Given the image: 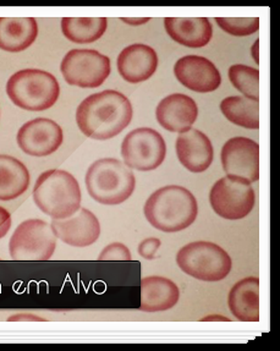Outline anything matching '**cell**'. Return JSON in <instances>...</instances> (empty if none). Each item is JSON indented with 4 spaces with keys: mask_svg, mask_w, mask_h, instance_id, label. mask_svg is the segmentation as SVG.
Returning <instances> with one entry per match:
<instances>
[{
    "mask_svg": "<svg viewBox=\"0 0 280 351\" xmlns=\"http://www.w3.org/2000/svg\"><path fill=\"white\" fill-rule=\"evenodd\" d=\"M133 115L127 97L114 90L85 98L76 110V123L85 136L105 141L118 136L130 125Z\"/></svg>",
    "mask_w": 280,
    "mask_h": 351,
    "instance_id": "6da1fadb",
    "label": "cell"
},
{
    "mask_svg": "<svg viewBox=\"0 0 280 351\" xmlns=\"http://www.w3.org/2000/svg\"><path fill=\"white\" fill-rule=\"evenodd\" d=\"M144 217L160 232H177L194 224L199 215L197 199L183 186L160 187L144 204Z\"/></svg>",
    "mask_w": 280,
    "mask_h": 351,
    "instance_id": "7a4b0ae2",
    "label": "cell"
},
{
    "mask_svg": "<svg viewBox=\"0 0 280 351\" xmlns=\"http://www.w3.org/2000/svg\"><path fill=\"white\" fill-rule=\"evenodd\" d=\"M34 201L44 215L53 219H66L81 208L80 185L66 170H47L36 182Z\"/></svg>",
    "mask_w": 280,
    "mask_h": 351,
    "instance_id": "3957f363",
    "label": "cell"
},
{
    "mask_svg": "<svg viewBox=\"0 0 280 351\" xmlns=\"http://www.w3.org/2000/svg\"><path fill=\"white\" fill-rule=\"evenodd\" d=\"M87 193L98 204L116 206L131 197L136 186L135 174L119 159H98L87 169Z\"/></svg>",
    "mask_w": 280,
    "mask_h": 351,
    "instance_id": "277c9868",
    "label": "cell"
},
{
    "mask_svg": "<svg viewBox=\"0 0 280 351\" xmlns=\"http://www.w3.org/2000/svg\"><path fill=\"white\" fill-rule=\"evenodd\" d=\"M6 93L16 107L29 112L52 108L60 96V86L54 75L40 69H23L6 82Z\"/></svg>",
    "mask_w": 280,
    "mask_h": 351,
    "instance_id": "5b68a950",
    "label": "cell"
},
{
    "mask_svg": "<svg viewBox=\"0 0 280 351\" xmlns=\"http://www.w3.org/2000/svg\"><path fill=\"white\" fill-rule=\"evenodd\" d=\"M177 263L183 273L203 282L223 280L233 267L228 252L209 241H194L185 245L177 252Z\"/></svg>",
    "mask_w": 280,
    "mask_h": 351,
    "instance_id": "8992f818",
    "label": "cell"
},
{
    "mask_svg": "<svg viewBox=\"0 0 280 351\" xmlns=\"http://www.w3.org/2000/svg\"><path fill=\"white\" fill-rule=\"evenodd\" d=\"M57 247V237L51 224L42 219H27L18 226L9 243L15 261H48Z\"/></svg>",
    "mask_w": 280,
    "mask_h": 351,
    "instance_id": "52a82bcc",
    "label": "cell"
},
{
    "mask_svg": "<svg viewBox=\"0 0 280 351\" xmlns=\"http://www.w3.org/2000/svg\"><path fill=\"white\" fill-rule=\"evenodd\" d=\"M255 191L251 184L238 176L219 179L211 189L209 204L216 215L228 221H239L251 213L255 207Z\"/></svg>",
    "mask_w": 280,
    "mask_h": 351,
    "instance_id": "ba28073f",
    "label": "cell"
},
{
    "mask_svg": "<svg viewBox=\"0 0 280 351\" xmlns=\"http://www.w3.org/2000/svg\"><path fill=\"white\" fill-rule=\"evenodd\" d=\"M60 70L65 81L80 88H97L112 73L110 59L94 49H73L64 57Z\"/></svg>",
    "mask_w": 280,
    "mask_h": 351,
    "instance_id": "9c48e42d",
    "label": "cell"
},
{
    "mask_svg": "<svg viewBox=\"0 0 280 351\" xmlns=\"http://www.w3.org/2000/svg\"><path fill=\"white\" fill-rule=\"evenodd\" d=\"M166 156V145L158 131L151 128L135 129L121 143V157L126 167L140 171H151L162 165Z\"/></svg>",
    "mask_w": 280,
    "mask_h": 351,
    "instance_id": "30bf717a",
    "label": "cell"
},
{
    "mask_svg": "<svg viewBox=\"0 0 280 351\" xmlns=\"http://www.w3.org/2000/svg\"><path fill=\"white\" fill-rule=\"evenodd\" d=\"M227 176L242 178L247 182L259 179V145L247 137H233L224 143L220 153Z\"/></svg>",
    "mask_w": 280,
    "mask_h": 351,
    "instance_id": "8fae6325",
    "label": "cell"
},
{
    "mask_svg": "<svg viewBox=\"0 0 280 351\" xmlns=\"http://www.w3.org/2000/svg\"><path fill=\"white\" fill-rule=\"evenodd\" d=\"M18 147L32 157H47L57 152L63 145L64 132L60 125L47 118L27 121L18 132Z\"/></svg>",
    "mask_w": 280,
    "mask_h": 351,
    "instance_id": "7c38bea8",
    "label": "cell"
},
{
    "mask_svg": "<svg viewBox=\"0 0 280 351\" xmlns=\"http://www.w3.org/2000/svg\"><path fill=\"white\" fill-rule=\"evenodd\" d=\"M174 75L181 85L199 93L216 91L222 84V75L217 66L200 56L180 58L174 65Z\"/></svg>",
    "mask_w": 280,
    "mask_h": 351,
    "instance_id": "4fadbf2b",
    "label": "cell"
},
{
    "mask_svg": "<svg viewBox=\"0 0 280 351\" xmlns=\"http://www.w3.org/2000/svg\"><path fill=\"white\" fill-rule=\"evenodd\" d=\"M51 227L57 239L74 247L91 246L101 237L99 221L87 208H80L66 219H53Z\"/></svg>",
    "mask_w": 280,
    "mask_h": 351,
    "instance_id": "5bb4252c",
    "label": "cell"
},
{
    "mask_svg": "<svg viewBox=\"0 0 280 351\" xmlns=\"http://www.w3.org/2000/svg\"><path fill=\"white\" fill-rule=\"evenodd\" d=\"M155 118L163 129L181 134L196 123L199 107L188 95L173 93L163 98L155 108Z\"/></svg>",
    "mask_w": 280,
    "mask_h": 351,
    "instance_id": "9a60e30c",
    "label": "cell"
},
{
    "mask_svg": "<svg viewBox=\"0 0 280 351\" xmlns=\"http://www.w3.org/2000/svg\"><path fill=\"white\" fill-rule=\"evenodd\" d=\"M175 149L179 162L191 173L206 171L214 158L211 140L206 134L194 128L177 136Z\"/></svg>",
    "mask_w": 280,
    "mask_h": 351,
    "instance_id": "2e32d148",
    "label": "cell"
},
{
    "mask_svg": "<svg viewBox=\"0 0 280 351\" xmlns=\"http://www.w3.org/2000/svg\"><path fill=\"white\" fill-rule=\"evenodd\" d=\"M118 73L130 84L147 81L158 69V56L152 47L135 43L121 51L116 60Z\"/></svg>",
    "mask_w": 280,
    "mask_h": 351,
    "instance_id": "e0dca14e",
    "label": "cell"
},
{
    "mask_svg": "<svg viewBox=\"0 0 280 351\" xmlns=\"http://www.w3.org/2000/svg\"><path fill=\"white\" fill-rule=\"evenodd\" d=\"M164 27L173 40L194 49L206 47L213 36L211 23L206 17H166L164 19Z\"/></svg>",
    "mask_w": 280,
    "mask_h": 351,
    "instance_id": "ac0fdd59",
    "label": "cell"
},
{
    "mask_svg": "<svg viewBox=\"0 0 280 351\" xmlns=\"http://www.w3.org/2000/svg\"><path fill=\"white\" fill-rule=\"evenodd\" d=\"M179 299L180 290L168 278L152 276L141 280V311L149 313L168 311L177 305Z\"/></svg>",
    "mask_w": 280,
    "mask_h": 351,
    "instance_id": "d6986e66",
    "label": "cell"
},
{
    "mask_svg": "<svg viewBox=\"0 0 280 351\" xmlns=\"http://www.w3.org/2000/svg\"><path fill=\"white\" fill-rule=\"evenodd\" d=\"M228 305L234 317L241 322H258L259 279L247 277L235 284L229 291Z\"/></svg>",
    "mask_w": 280,
    "mask_h": 351,
    "instance_id": "ffe728a7",
    "label": "cell"
},
{
    "mask_svg": "<svg viewBox=\"0 0 280 351\" xmlns=\"http://www.w3.org/2000/svg\"><path fill=\"white\" fill-rule=\"evenodd\" d=\"M38 25L34 17H0V49L18 53L35 43Z\"/></svg>",
    "mask_w": 280,
    "mask_h": 351,
    "instance_id": "44dd1931",
    "label": "cell"
},
{
    "mask_svg": "<svg viewBox=\"0 0 280 351\" xmlns=\"http://www.w3.org/2000/svg\"><path fill=\"white\" fill-rule=\"evenodd\" d=\"M29 171L21 160L0 154V201L18 199L27 191Z\"/></svg>",
    "mask_w": 280,
    "mask_h": 351,
    "instance_id": "7402d4cb",
    "label": "cell"
},
{
    "mask_svg": "<svg viewBox=\"0 0 280 351\" xmlns=\"http://www.w3.org/2000/svg\"><path fill=\"white\" fill-rule=\"evenodd\" d=\"M108 27L105 17H64L62 19L63 34L74 43L87 45L102 38Z\"/></svg>",
    "mask_w": 280,
    "mask_h": 351,
    "instance_id": "603a6c76",
    "label": "cell"
},
{
    "mask_svg": "<svg viewBox=\"0 0 280 351\" xmlns=\"http://www.w3.org/2000/svg\"><path fill=\"white\" fill-rule=\"evenodd\" d=\"M224 117L240 128L259 129V103L244 96H231L220 102Z\"/></svg>",
    "mask_w": 280,
    "mask_h": 351,
    "instance_id": "cb8c5ba5",
    "label": "cell"
},
{
    "mask_svg": "<svg viewBox=\"0 0 280 351\" xmlns=\"http://www.w3.org/2000/svg\"><path fill=\"white\" fill-rule=\"evenodd\" d=\"M229 80L244 97L259 101V71L242 64H236L229 68Z\"/></svg>",
    "mask_w": 280,
    "mask_h": 351,
    "instance_id": "d4e9b609",
    "label": "cell"
},
{
    "mask_svg": "<svg viewBox=\"0 0 280 351\" xmlns=\"http://www.w3.org/2000/svg\"><path fill=\"white\" fill-rule=\"evenodd\" d=\"M218 26L224 32L235 36V37H246L256 34L259 29V19H231V17H216L214 19Z\"/></svg>",
    "mask_w": 280,
    "mask_h": 351,
    "instance_id": "484cf974",
    "label": "cell"
},
{
    "mask_svg": "<svg viewBox=\"0 0 280 351\" xmlns=\"http://www.w3.org/2000/svg\"><path fill=\"white\" fill-rule=\"evenodd\" d=\"M98 261H131V252L126 245L113 243L105 246L98 256Z\"/></svg>",
    "mask_w": 280,
    "mask_h": 351,
    "instance_id": "4316f807",
    "label": "cell"
},
{
    "mask_svg": "<svg viewBox=\"0 0 280 351\" xmlns=\"http://www.w3.org/2000/svg\"><path fill=\"white\" fill-rule=\"evenodd\" d=\"M160 245L162 243H160V239H144L143 241H141V244L138 245V255L142 256L143 258H146V260H155Z\"/></svg>",
    "mask_w": 280,
    "mask_h": 351,
    "instance_id": "83f0119b",
    "label": "cell"
},
{
    "mask_svg": "<svg viewBox=\"0 0 280 351\" xmlns=\"http://www.w3.org/2000/svg\"><path fill=\"white\" fill-rule=\"evenodd\" d=\"M12 215L9 210L0 206V239L4 238L12 228Z\"/></svg>",
    "mask_w": 280,
    "mask_h": 351,
    "instance_id": "f1b7e54d",
    "label": "cell"
},
{
    "mask_svg": "<svg viewBox=\"0 0 280 351\" xmlns=\"http://www.w3.org/2000/svg\"><path fill=\"white\" fill-rule=\"evenodd\" d=\"M9 321H44L43 318L37 317L35 315L31 313H18L12 317L9 318Z\"/></svg>",
    "mask_w": 280,
    "mask_h": 351,
    "instance_id": "f546056e",
    "label": "cell"
},
{
    "mask_svg": "<svg viewBox=\"0 0 280 351\" xmlns=\"http://www.w3.org/2000/svg\"><path fill=\"white\" fill-rule=\"evenodd\" d=\"M149 17H141V19H138V17H132V19H126V17H123L121 19V21L123 23H127V25H131V26H141V25H144V23H149Z\"/></svg>",
    "mask_w": 280,
    "mask_h": 351,
    "instance_id": "4dcf8cb0",
    "label": "cell"
},
{
    "mask_svg": "<svg viewBox=\"0 0 280 351\" xmlns=\"http://www.w3.org/2000/svg\"><path fill=\"white\" fill-rule=\"evenodd\" d=\"M258 49H259V40H256L251 48L252 58H253V60L256 62V64H259V54H258Z\"/></svg>",
    "mask_w": 280,
    "mask_h": 351,
    "instance_id": "1f68e13d",
    "label": "cell"
},
{
    "mask_svg": "<svg viewBox=\"0 0 280 351\" xmlns=\"http://www.w3.org/2000/svg\"><path fill=\"white\" fill-rule=\"evenodd\" d=\"M202 321H208V322H211V321H220V322H230V319L228 317H224V316H220V315H211V316H207V317L202 318Z\"/></svg>",
    "mask_w": 280,
    "mask_h": 351,
    "instance_id": "d6a6232c",
    "label": "cell"
}]
</instances>
